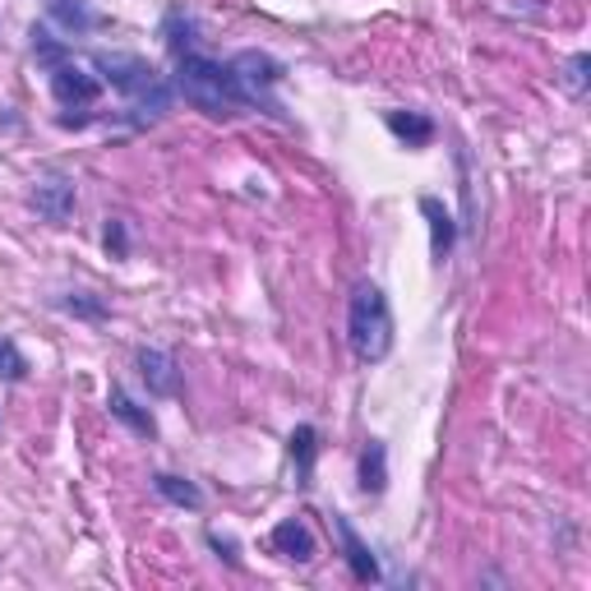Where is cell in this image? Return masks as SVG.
<instances>
[{"instance_id": "obj_18", "label": "cell", "mask_w": 591, "mask_h": 591, "mask_svg": "<svg viewBox=\"0 0 591 591\" xmlns=\"http://www.w3.org/2000/svg\"><path fill=\"white\" fill-rule=\"evenodd\" d=\"M194 33H200V24H194V19H190L185 10H171V14H167L162 37H167L171 56H185V52H194Z\"/></svg>"}, {"instance_id": "obj_13", "label": "cell", "mask_w": 591, "mask_h": 591, "mask_svg": "<svg viewBox=\"0 0 591 591\" xmlns=\"http://www.w3.org/2000/svg\"><path fill=\"white\" fill-rule=\"evenodd\" d=\"M287 453H292V467H296V486L310 490L315 486V457H319V430L296 425L292 440H287Z\"/></svg>"}, {"instance_id": "obj_10", "label": "cell", "mask_w": 591, "mask_h": 591, "mask_svg": "<svg viewBox=\"0 0 591 591\" xmlns=\"http://www.w3.org/2000/svg\"><path fill=\"white\" fill-rule=\"evenodd\" d=\"M269 545H273L282 559H292V564H310L319 555L315 532L305 527V518H282L277 527H273V536H269Z\"/></svg>"}, {"instance_id": "obj_2", "label": "cell", "mask_w": 591, "mask_h": 591, "mask_svg": "<svg viewBox=\"0 0 591 591\" xmlns=\"http://www.w3.org/2000/svg\"><path fill=\"white\" fill-rule=\"evenodd\" d=\"M171 89H177V98H185L194 112H204L213 121H231V116L246 112V98H240V83L231 75V65L213 60V56H200V52L177 56Z\"/></svg>"}, {"instance_id": "obj_14", "label": "cell", "mask_w": 591, "mask_h": 591, "mask_svg": "<svg viewBox=\"0 0 591 591\" xmlns=\"http://www.w3.org/2000/svg\"><path fill=\"white\" fill-rule=\"evenodd\" d=\"M384 125H388V135L402 139L407 148H425L434 139V121L425 112H388Z\"/></svg>"}, {"instance_id": "obj_17", "label": "cell", "mask_w": 591, "mask_h": 591, "mask_svg": "<svg viewBox=\"0 0 591 591\" xmlns=\"http://www.w3.org/2000/svg\"><path fill=\"white\" fill-rule=\"evenodd\" d=\"M33 56H37V65L42 70H52V65H60V60H70V42L65 37H56L47 24H33Z\"/></svg>"}, {"instance_id": "obj_15", "label": "cell", "mask_w": 591, "mask_h": 591, "mask_svg": "<svg viewBox=\"0 0 591 591\" xmlns=\"http://www.w3.org/2000/svg\"><path fill=\"white\" fill-rule=\"evenodd\" d=\"M152 490H158V499L177 503V509H190V513H200V509H204V490L194 486V480H185V476L152 471Z\"/></svg>"}, {"instance_id": "obj_1", "label": "cell", "mask_w": 591, "mask_h": 591, "mask_svg": "<svg viewBox=\"0 0 591 591\" xmlns=\"http://www.w3.org/2000/svg\"><path fill=\"white\" fill-rule=\"evenodd\" d=\"M93 70H98L102 83H112V89L129 102L125 106V112H129L125 121L135 125V129L158 125L171 112V102H177L171 79L152 60H144L135 52H93Z\"/></svg>"}, {"instance_id": "obj_5", "label": "cell", "mask_w": 591, "mask_h": 591, "mask_svg": "<svg viewBox=\"0 0 591 591\" xmlns=\"http://www.w3.org/2000/svg\"><path fill=\"white\" fill-rule=\"evenodd\" d=\"M47 83H52V98L65 106V112H83V106H93L102 98V79L93 70H83V65H75V56L52 65Z\"/></svg>"}, {"instance_id": "obj_20", "label": "cell", "mask_w": 591, "mask_h": 591, "mask_svg": "<svg viewBox=\"0 0 591 591\" xmlns=\"http://www.w3.org/2000/svg\"><path fill=\"white\" fill-rule=\"evenodd\" d=\"M0 379H10V384L29 379V361H24V352H19L10 338H0Z\"/></svg>"}, {"instance_id": "obj_4", "label": "cell", "mask_w": 591, "mask_h": 591, "mask_svg": "<svg viewBox=\"0 0 591 591\" xmlns=\"http://www.w3.org/2000/svg\"><path fill=\"white\" fill-rule=\"evenodd\" d=\"M231 75L240 83V98H246V112H264L273 121H287V112H282L277 102V79H282V65L269 56V52H236L231 60Z\"/></svg>"}, {"instance_id": "obj_22", "label": "cell", "mask_w": 591, "mask_h": 591, "mask_svg": "<svg viewBox=\"0 0 591 591\" xmlns=\"http://www.w3.org/2000/svg\"><path fill=\"white\" fill-rule=\"evenodd\" d=\"M102 246H106V254H112V259H129V227L121 223V217H112V223H106Z\"/></svg>"}, {"instance_id": "obj_9", "label": "cell", "mask_w": 591, "mask_h": 591, "mask_svg": "<svg viewBox=\"0 0 591 591\" xmlns=\"http://www.w3.org/2000/svg\"><path fill=\"white\" fill-rule=\"evenodd\" d=\"M75 204H79V190H75L70 177H47V181H37V190H33V208L56 227L70 223Z\"/></svg>"}, {"instance_id": "obj_12", "label": "cell", "mask_w": 591, "mask_h": 591, "mask_svg": "<svg viewBox=\"0 0 591 591\" xmlns=\"http://www.w3.org/2000/svg\"><path fill=\"white\" fill-rule=\"evenodd\" d=\"M47 14H52V24L65 29L70 37H83V33H93V29L106 24L89 0H47Z\"/></svg>"}, {"instance_id": "obj_11", "label": "cell", "mask_w": 591, "mask_h": 591, "mask_svg": "<svg viewBox=\"0 0 591 591\" xmlns=\"http://www.w3.org/2000/svg\"><path fill=\"white\" fill-rule=\"evenodd\" d=\"M106 411H112L129 434H139V440H158V421H152V411L139 407L121 384H112V393H106Z\"/></svg>"}, {"instance_id": "obj_6", "label": "cell", "mask_w": 591, "mask_h": 591, "mask_svg": "<svg viewBox=\"0 0 591 591\" xmlns=\"http://www.w3.org/2000/svg\"><path fill=\"white\" fill-rule=\"evenodd\" d=\"M333 532H338V541H342L346 564H352V578H356V582H379V578H384V568H379L375 550H370V545L361 541V532L352 527V518H346V513H333Z\"/></svg>"}, {"instance_id": "obj_16", "label": "cell", "mask_w": 591, "mask_h": 591, "mask_svg": "<svg viewBox=\"0 0 591 591\" xmlns=\"http://www.w3.org/2000/svg\"><path fill=\"white\" fill-rule=\"evenodd\" d=\"M361 490L365 495H384L388 490V444L370 440L361 448Z\"/></svg>"}, {"instance_id": "obj_21", "label": "cell", "mask_w": 591, "mask_h": 591, "mask_svg": "<svg viewBox=\"0 0 591 591\" xmlns=\"http://www.w3.org/2000/svg\"><path fill=\"white\" fill-rule=\"evenodd\" d=\"M587 70H591V56H587V52H578L573 60L564 65V89L573 93V98H582V93H587Z\"/></svg>"}, {"instance_id": "obj_7", "label": "cell", "mask_w": 591, "mask_h": 591, "mask_svg": "<svg viewBox=\"0 0 591 591\" xmlns=\"http://www.w3.org/2000/svg\"><path fill=\"white\" fill-rule=\"evenodd\" d=\"M135 361H139V375H144L152 398H177V393H181V365H177V356H171V352L144 346Z\"/></svg>"}, {"instance_id": "obj_3", "label": "cell", "mask_w": 591, "mask_h": 591, "mask_svg": "<svg viewBox=\"0 0 591 591\" xmlns=\"http://www.w3.org/2000/svg\"><path fill=\"white\" fill-rule=\"evenodd\" d=\"M346 342L361 365H379L393 352V310L379 282H361L346 300Z\"/></svg>"}, {"instance_id": "obj_23", "label": "cell", "mask_w": 591, "mask_h": 591, "mask_svg": "<svg viewBox=\"0 0 591 591\" xmlns=\"http://www.w3.org/2000/svg\"><path fill=\"white\" fill-rule=\"evenodd\" d=\"M208 545H213V550L223 555L231 568H240V555H236V541H231V536H217V532H208Z\"/></svg>"}, {"instance_id": "obj_19", "label": "cell", "mask_w": 591, "mask_h": 591, "mask_svg": "<svg viewBox=\"0 0 591 591\" xmlns=\"http://www.w3.org/2000/svg\"><path fill=\"white\" fill-rule=\"evenodd\" d=\"M56 310L75 315V319H93V323H102V319H106V300L93 296V292H65V296L56 300Z\"/></svg>"}, {"instance_id": "obj_8", "label": "cell", "mask_w": 591, "mask_h": 591, "mask_svg": "<svg viewBox=\"0 0 591 591\" xmlns=\"http://www.w3.org/2000/svg\"><path fill=\"white\" fill-rule=\"evenodd\" d=\"M421 217L430 223V259L434 264H448L453 246H457V217L444 208V200H434V194H421Z\"/></svg>"}]
</instances>
